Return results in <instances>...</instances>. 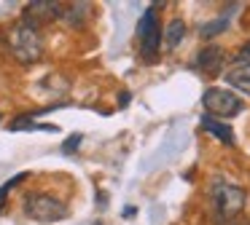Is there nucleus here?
Returning a JSON list of instances; mask_svg holds the SVG:
<instances>
[{"label": "nucleus", "mask_w": 250, "mask_h": 225, "mask_svg": "<svg viewBox=\"0 0 250 225\" xmlns=\"http://www.w3.org/2000/svg\"><path fill=\"white\" fill-rule=\"evenodd\" d=\"M6 43H8L11 56L19 64H33L43 56V38H41L38 27L27 24V21H17L6 32Z\"/></svg>", "instance_id": "f257e3e1"}, {"label": "nucleus", "mask_w": 250, "mask_h": 225, "mask_svg": "<svg viewBox=\"0 0 250 225\" xmlns=\"http://www.w3.org/2000/svg\"><path fill=\"white\" fill-rule=\"evenodd\" d=\"M212 206H215L221 223H229L231 217H237L245 209V201H248V193L242 188L231 185V182H212Z\"/></svg>", "instance_id": "f03ea898"}, {"label": "nucleus", "mask_w": 250, "mask_h": 225, "mask_svg": "<svg viewBox=\"0 0 250 225\" xmlns=\"http://www.w3.org/2000/svg\"><path fill=\"white\" fill-rule=\"evenodd\" d=\"M24 214L38 223H57L67 217V204L51 193H30L24 198Z\"/></svg>", "instance_id": "7ed1b4c3"}, {"label": "nucleus", "mask_w": 250, "mask_h": 225, "mask_svg": "<svg viewBox=\"0 0 250 225\" xmlns=\"http://www.w3.org/2000/svg\"><path fill=\"white\" fill-rule=\"evenodd\" d=\"M202 105L210 115H218V118H231L237 112H242V99L237 94H231L229 89H218V86L205 91Z\"/></svg>", "instance_id": "20e7f679"}, {"label": "nucleus", "mask_w": 250, "mask_h": 225, "mask_svg": "<svg viewBox=\"0 0 250 225\" xmlns=\"http://www.w3.org/2000/svg\"><path fill=\"white\" fill-rule=\"evenodd\" d=\"M137 38H140V48L148 59H156L159 46H162V24H159V16H156V5L143 14L140 24H137Z\"/></svg>", "instance_id": "39448f33"}, {"label": "nucleus", "mask_w": 250, "mask_h": 225, "mask_svg": "<svg viewBox=\"0 0 250 225\" xmlns=\"http://www.w3.org/2000/svg\"><path fill=\"white\" fill-rule=\"evenodd\" d=\"M62 8H65V5L51 3V0H35V3L24 5L22 21H27V24H33V27H41V24H46V21H51V19H60Z\"/></svg>", "instance_id": "423d86ee"}, {"label": "nucleus", "mask_w": 250, "mask_h": 225, "mask_svg": "<svg viewBox=\"0 0 250 225\" xmlns=\"http://www.w3.org/2000/svg\"><path fill=\"white\" fill-rule=\"evenodd\" d=\"M196 64H199L202 70H205L207 75H218L223 70V48L218 46H207L199 51V59H196Z\"/></svg>", "instance_id": "0eeeda50"}, {"label": "nucleus", "mask_w": 250, "mask_h": 225, "mask_svg": "<svg viewBox=\"0 0 250 225\" xmlns=\"http://www.w3.org/2000/svg\"><path fill=\"white\" fill-rule=\"evenodd\" d=\"M226 83L242 94H250V64H234L226 73Z\"/></svg>", "instance_id": "6e6552de"}, {"label": "nucleus", "mask_w": 250, "mask_h": 225, "mask_svg": "<svg viewBox=\"0 0 250 225\" xmlns=\"http://www.w3.org/2000/svg\"><path fill=\"white\" fill-rule=\"evenodd\" d=\"M202 126H205L207 131L218 139V142L234 145V131H231V126H229V123H221V121H215V118H207L205 115V118H202Z\"/></svg>", "instance_id": "1a4fd4ad"}, {"label": "nucleus", "mask_w": 250, "mask_h": 225, "mask_svg": "<svg viewBox=\"0 0 250 225\" xmlns=\"http://www.w3.org/2000/svg\"><path fill=\"white\" fill-rule=\"evenodd\" d=\"M183 35H186V21L172 19L167 24V30H164V43H167V48H178V43L183 40Z\"/></svg>", "instance_id": "9d476101"}, {"label": "nucleus", "mask_w": 250, "mask_h": 225, "mask_svg": "<svg viewBox=\"0 0 250 225\" xmlns=\"http://www.w3.org/2000/svg\"><path fill=\"white\" fill-rule=\"evenodd\" d=\"M229 16H231V14H223L221 16V19H215V21H207V24H202V38H212V35H218V32H221L223 30V27H226L229 24Z\"/></svg>", "instance_id": "9b49d317"}, {"label": "nucleus", "mask_w": 250, "mask_h": 225, "mask_svg": "<svg viewBox=\"0 0 250 225\" xmlns=\"http://www.w3.org/2000/svg\"><path fill=\"white\" fill-rule=\"evenodd\" d=\"M22 180H27V174H24V171H22V174H17V177H11V180L6 182V185H0V209H3V201H6L8 190H11V188H17Z\"/></svg>", "instance_id": "f8f14e48"}, {"label": "nucleus", "mask_w": 250, "mask_h": 225, "mask_svg": "<svg viewBox=\"0 0 250 225\" xmlns=\"http://www.w3.org/2000/svg\"><path fill=\"white\" fill-rule=\"evenodd\" d=\"M78 145H81V134H73L70 139H65V142H62V153H65V155H70L73 150L78 148Z\"/></svg>", "instance_id": "ddd939ff"}, {"label": "nucleus", "mask_w": 250, "mask_h": 225, "mask_svg": "<svg viewBox=\"0 0 250 225\" xmlns=\"http://www.w3.org/2000/svg\"><path fill=\"white\" fill-rule=\"evenodd\" d=\"M237 64H250V40L245 43L242 48H239V54H237Z\"/></svg>", "instance_id": "4468645a"}, {"label": "nucleus", "mask_w": 250, "mask_h": 225, "mask_svg": "<svg viewBox=\"0 0 250 225\" xmlns=\"http://www.w3.org/2000/svg\"><path fill=\"white\" fill-rule=\"evenodd\" d=\"M126 102H129V94H126V91H124V94H121V96H119V105H121V107H124V105H126Z\"/></svg>", "instance_id": "2eb2a0df"}]
</instances>
